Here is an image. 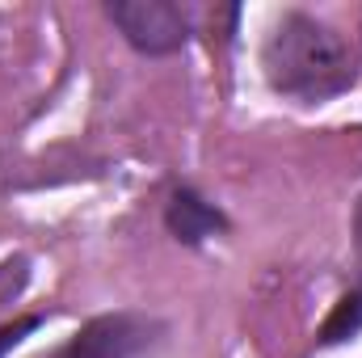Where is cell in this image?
<instances>
[{"label": "cell", "mask_w": 362, "mask_h": 358, "mask_svg": "<svg viewBox=\"0 0 362 358\" xmlns=\"http://www.w3.org/2000/svg\"><path fill=\"white\" fill-rule=\"evenodd\" d=\"M165 333H169V325L160 316L118 308V312L89 316L64 346L38 358H148L165 342Z\"/></svg>", "instance_id": "obj_3"}, {"label": "cell", "mask_w": 362, "mask_h": 358, "mask_svg": "<svg viewBox=\"0 0 362 358\" xmlns=\"http://www.w3.org/2000/svg\"><path fill=\"white\" fill-rule=\"evenodd\" d=\"M105 17L122 42L148 59L181 55L198 34V8L177 0H110Z\"/></svg>", "instance_id": "obj_2"}, {"label": "cell", "mask_w": 362, "mask_h": 358, "mask_svg": "<svg viewBox=\"0 0 362 358\" xmlns=\"http://www.w3.org/2000/svg\"><path fill=\"white\" fill-rule=\"evenodd\" d=\"M358 333H362V278L337 295V304H333L329 316L320 321V329H316V350L346 346V342H354Z\"/></svg>", "instance_id": "obj_5"}, {"label": "cell", "mask_w": 362, "mask_h": 358, "mask_svg": "<svg viewBox=\"0 0 362 358\" xmlns=\"http://www.w3.org/2000/svg\"><path fill=\"white\" fill-rule=\"evenodd\" d=\"M160 219H165V232H169L177 245H185V249H202L206 241L232 232L228 211H223L215 198H206L198 185H189V181H177V185L169 190Z\"/></svg>", "instance_id": "obj_4"}, {"label": "cell", "mask_w": 362, "mask_h": 358, "mask_svg": "<svg viewBox=\"0 0 362 358\" xmlns=\"http://www.w3.org/2000/svg\"><path fill=\"white\" fill-rule=\"evenodd\" d=\"M47 325V316L42 312H25V316H13L8 325H0V358H8L25 337H34L38 329Z\"/></svg>", "instance_id": "obj_6"}, {"label": "cell", "mask_w": 362, "mask_h": 358, "mask_svg": "<svg viewBox=\"0 0 362 358\" xmlns=\"http://www.w3.org/2000/svg\"><path fill=\"white\" fill-rule=\"evenodd\" d=\"M350 241H354V262H358V278H362V194L354 198V215H350Z\"/></svg>", "instance_id": "obj_7"}, {"label": "cell", "mask_w": 362, "mask_h": 358, "mask_svg": "<svg viewBox=\"0 0 362 358\" xmlns=\"http://www.w3.org/2000/svg\"><path fill=\"white\" fill-rule=\"evenodd\" d=\"M262 76L295 105H329L358 89L362 68L337 25L308 8H282L262 38Z\"/></svg>", "instance_id": "obj_1"}]
</instances>
